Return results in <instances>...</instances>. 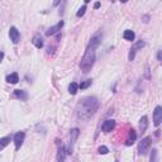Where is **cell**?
<instances>
[{
	"mask_svg": "<svg viewBox=\"0 0 162 162\" xmlns=\"http://www.w3.org/2000/svg\"><path fill=\"white\" fill-rule=\"evenodd\" d=\"M101 33L98 32L96 34H94L92 38L90 39V43L85 51V55L80 62V69L82 72L88 74L94 66V62H95V58H96V48L100 45V41H101Z\"/></svg>",
	"mask_w": 162,
	"mask_h": 162,
	"instance_id": "6da1fadb",
	"label": "cell"
},
{
	"mask_svg": "<svg viewBox=\"0 0 162 162\" xmlns=\"http://www.w3.org/2000/svg\"><path fill=\"white\" fill-rule=\"evenodd\" d=\"M99 109V101L94 96H86L81 99L76 105V114L82 121H88Z\"/></svg>",
	"mask_w": 162,
	"mask_h": 162,
	"instance_id": "7a4b0ae2",
	"label": "cell"
},
{
	"mask_svg": "<svg viewBox=\"0 0 162 162\" xmlns=\"http://www.w3.org/2000/svg\"><path fill=\"white\" fill-rule=\"evenodd\" d=\"M151 147V138L149 137H146V138H143L139 144H138V152L141 153V155H146V153L148 152Z\"/></svg>",
	"mask_w": 162,
	"mask_h": 162,
	"instance_id": "3957f363",
	"label": "cell"
},
{
	"mask_svg": "<svg viewBox=\"0 0 162 162\" xmlns=\"http://www.w3.org/2000/svg\"><path fill=\"white\" fill-rule=\"evenodd\" d=\"M79 134H80V131L77 129V128H74V129H71V133H70V149H69V152H67L69 155H71V153H72V147H74L76 139H77Z\"/></svg>",
	"mask_w": 162,
	"mask_h": 162,
	"instance_id": "277c9868",
	"label": "cell"
},
{
	"mask_svg": "<svg viewBox=\"0 0 162 162\" xmlns=\"http://www.w3.org/2000/svg\"><path fill=\"white\" fill-rule=\"evenodd\" d=\"M161 122H162V108L158 105L155 108V112H153V124L158 127Z\"/></svg>",
	"mask_w": 162,
	"mask_h": 162,
	"instance_id": "5b68a950",
	"label": "cell"
},
{
	"mask_svg": "<svg viewBox=\"0 0 162 162\" xmlns=\"http://www.w3.org/2000/svg\"><path fill=\"white\" fill-rule=\"evenodd\" d=\"M9 37H10V41L13 42V43L16 45L20 41V33H19V31L16 29L15 27H10V29H9Z\"/></svg>",
	"mask_w": 162,
	"mask_h": 162,
	"instance_id": "8992f818",
	"label": "cell"
},
{
	"mask_svg": "<svg viewBox=\"0 0 162 162\" xmlns=\"http://www.w3.org/2000/svg\"><path fill=\"white\" fill-rule=\"evenodd\" d=\"M114 128H115V122L113 121V119H108V121H105V122L103 123V125H101V129H103L104 133L112 132Z\"/></svg>",
	"mask_w": 162,
	"mask_h": 162,
	"instance_id": "52a82bcc",
	"label": "cell"
},
{
	"mask_svg": "<svg viewBox=\"0 0 162 162\" xmlns=\"http://www.w3.org/2000/svg\"><path fill=\"white\" fill-rule=\"evenodd\" d=\"M24 138H25L24 132H18V133L14 135V144H15V148L16 149H19L22 147V144L24 142Z\"/></svg>",
	"mask_w": 162,
	"mask_h": 162,
	"instance_id": "ba28073f",
	"label": "cell"
},
{
	"mask_svg": "<svg viewBox=\"0 0 162 162\" xmlns=\"http://www.w3.org/2000/svg\"><path fill=\"white\" fill-rule=\"evenodd\" d=\"M63 27V22L61 20V22H58L56 25H53V27H51L47 32H46V36L47 37H49V36H53L55 33H57L58 31H61V28Z\"/></svg>",
	"mask_w": 162,
	"mask_h": 162,
	"instance_id": "9c48e42d",
	"label": "cell"
},
{
	"mask_svg": "<svg viewBox=\"0 0 162 162\" xmlns=\"http://www.w3.org/2000/svg\"><path fill=\"white\" fill-rule=\"evenodd\" d=\"M66 148L62 146H59L58 147V153H57V157H56V160L58 161V162H62V161H65V158H66Z\"/></svg>",
	"mask_w": 162,
	"mask_h": 162,
	"instance_id": "30bf717a",
	"label": "cell"
},
{
	"mask_svg": "<svg viewBox=\"0 0 162 162\" xmlns=\"http://www.w3.org/2000/svg\"><path fill=\"white\" fill-rule=\"evenodd\" d=\"M135 138H137V134H135V132H134L133 129H132V131H129V134H128V138L125 139V144H127V146H131V144H133V143H134Z\"/></svg>",
	"mask_w": 162,
	"mask_h": 162,
	"instance_id": "8fae6325",
	"label": "cell"
},
{
	"mask_svg": "<svg viewBox=\"0 0 162 162\" xmlns=\"http://www.w3.org/2000/svg\"><path fill=\"white\" fill-rule=\"evenodd\" d=\"M33 45H34L37 48H42L43 47V39H42L41 34H36L34 37H33Z\"/></svg>",
	"mask_w": 162,
	"mask_h": 162,
	"instance_id": "7c38bea8",
	"label": "cell"
},
{
	"mask_svg": "<svg viewBox=\"0 0 162 162\" xmlns=\"http://www.w3.org/2000/svg\"><path fill=\"white\" fill-rule=\"evenodd\" d=\"M19 81V76L16 72H13L10 75H8L6 76V82H9V84H16Z\"/></svg>",
	"mask_w": 162,
	"mask_h": 162,
	"instance_id": "4fadbf2b",
	"label": "cell"
},
{
	"mask_svg": "<svg viewBox=\"0 0 162 162\" xmlns=\"http://www.w3.org/2000/svg\"><path fill=\"white\" fill-rule=\"evenodd\" d=\"M10 141H12V138L8 135V137H3V138H0V151H3L8 144L10 143Z\"/></svg>",
	"mask_w": 162,
	"mask_h": 162,
	"instance_id": "5bb4252c",
	"label": "cell"
},
{
	"mask_svg": "<svg viewBox=\"0 0 162 162\" xmlns=\"http://www.w3.org/2000/svg\"><path fill=\"white\" fill-rule=\"evenodd\" d=\"M148 119H147V117H142L141 118V123H139V128H141V132L143 133V132H146V129H147V127H148Z\"/></svg>",
	"mask_w": 162,
	"mask_h": 162,
	"instance_id": "9a60e30c",
	"label": "cell"
},
{
	"mask_svg": "<svg viewBox=\"0 0 162 162\" xmlns=\"http://www.w3.org/2000/svg\"><path fill=\"white\" fill-rule=\"evenodd\" d=\"M14 96L18 98V99H22V100H27V99H28L27 92L23 91V90H15V91H14Z\"/></svg>",
	"mask_w": 162,
	"mask_h": 162,
	"instance_id": "2e32d148",
	"label": "cell"
},
{
	"mask_svg": "<svg viewBox=\"0 0 162 162\" xmlns=\"http://www.w3.org/2000/svg\"><path fill=\"white\" fill-rule=\"evenodd\" d=\"M123 37H124V39H127V41H134V38H135V34H134V32L133 31H131V29H127L125 32H124V34H123Z\"/></svg>",
	"mask_w": 162,
	"mask_h": 162,
	"instance_id": "e0dca14e",
	"label": "cell"
},
{
	"mask_svg": "<svg viewBox=\"0 0 162 162\" xmlns=\"http://www.w3.org/2000/svg\"><path fill=\"white\" fill-rule=\"evenodd\" d=\"M77 89H79V85L76 82H71L70 86H69V92L71 94V95H75V94L77 92Z\"/></svg>",
	"mask_w": 162,
	"mask_h": 162,
	"instance_id": "ac0fdd59",
	"label": "cell"
},
{
	"mask_svg": "<svg viewBox=\"0 0 162 162\" xmlns=\"http://www.w3.org/2000/svg\"><path fill=\"white\" fill-rule=\"evenodd\" d=\"M91 80H86V81H84V82H81L80 85H79V88L81 89V90H84V89H88L89 86H90V85H91Z\"/></svg>",
	"mask_w": 162,
	"mask_h": 162,
	"instance_id": "d6986e66",
	"label": "cell"
},
{
	"mask_svg": "<svg viewBox=\"0 0 162 162\" xmlns=\"http://www.w3.org/2000/svg\"><path fill=\"white\" fill-rule=\"evenodd\" d=\"M98 151H99V153H100V155H106V153L109 152L108 147H105V146H100Z\"/></svg>",
	"mask_w": 162,
	"mask_h": 162,
	"instance_id": "ffe728a7",
	"label": "cell"
},
{
	"mask_svg": "<svg viewBox=\"0 0 162 162\" xmlns=\"http://www.w3.org/2000/svg\"><path fill=\"white\" fill-rule=\"evenodd\" d=\"M85 10H86V6H85V5H84V6H81V8H80V9H79V12H77V13H76V15H77V16H79V18H80V16H82V15L85 14Z\"/></svg>",
	"mask_w": 162,
	"mask_h": 162,
	"instance_id": "44dd1931",
	"label": "cell"
},
{
	"mask_svg": "<svg viewBox=\"0 0 162 162\" xmlns=\"http://www.w3.org/2000/svg\"><path fill=\"white\" fill-rule=\"evenodd\" d=\"M143 46H144V42H143V41L141 39V41L138 42V43L134 46V48H133V49H138V48H141V47H143Z\"/></svg>",
	"mask_w": 162,
	"mask_h": 162,
	"instance_id": "7402d4cb",
	"label": "cell"
},
{
	"mask_svg": "<svg viewBox=\"0 0 162 162\" xmlns=\"http://www.w3.org/2000/svg\"><path fill=\"white\" fill-rule=\"evenodd\" d=\"M156 153H157L156 149H153V151H152V155H151V161H152V162H153V161H156Z\"/></svg>",
	"mask_w": 162,
	"mask_h": 162,
	"instance_id": "603a6c76",
	"label": "cell"
},
{
	"mask_svg": "<svg viewBox=\"0 0 162 162\" xmlns=\"http://www.w3.org/2000/svg\"><path fill=\"white\" fill-rule=\"evenodd\" d=\"M3 58H4V52H0V62L3 61Z\"/></svg>",
	"mask_w": 162,
	"mask_h": 162,
	"instance_id": "cb8c5ba5",
	"label": "cell"
},
{
	"mask_svg": "<svg viewBox=\"0 0 162 162\" xmlns=\"http://www.w3.org/2000/svg\"><path fill=\"white\" fill-rule=\"evenodd\" d=\"M157 58H158V61H161V51H158V53H157Z\"/></svg>",
	"mask_w": 162,
	"mask_h": 162,
	"instance_id": "d4e9b609",
	"label": "cell"
},
{
	"mask_svg": "<svg viewBox=\"0 0 162 162\" xmlns=\"http://www.w3.org/2000/svg\"><path fill=\"white\" fill-rule=\"evenodd\" d=\"M99 6H100V3H96L95 5H94V8H95V9H98V8H99Z\"/></svg>",
	"mask_w": 162,
	"mask_h": 162,
	"instance_id": "484cf974",
	"label": "cell"
},
{
	"mask_svg": "<svg viewBox=\"0 0 162 162\" xmlns=\"http://www.w3.org/2000/svg\"><path fill=\"white\" fill-rule=\"evenodd\" d=\"M59 2H61V0H55V3H53V5H57Z\"/></svg>",
	"mask_w": 162,
	"mask_h": 162,
	"instance_id": "4316f807",
	"label": "cell"
},
{
	"mask_svg": "<svg viewBox=\"0 0 162 162\" xmlns=\"http://www.w3.org/2000/svg\"><path fill=\"white\" fill-rule=\"evenodd\" d=\"M121 2H122V3H127V2H128V0H121Z\"/></svg>",
	"mask_w": 162,
	"mask_h": 162,
	"instance_id": "83f0119b",
	"label": "cell"
},
{
	"mask_svg": "<svg viewBox=\"0 0 162 162\" xmlns=\"http://www.w3.org/2000/svg\"><path fill=\"white\" fill-rule=\"evenodd\" d=\"M90 2V0H85V3H89Z\"/></svg>",
	"mask_w": 162,
	"mask_h": 162,
	"instance_id": "f1b7e54d",
	"label": "cell"
},
{
	"mask_svg": "<svg viewBox=\"0 0 162 162\" xmlns=\"http://www.w3.org/2000/svg\"><path fill=\"white\" fill-rule=\"evenodd\" d=\"M112 2H114V0H112Z\"/></svg>",
	"mask_w": 162,
	"mask_h": 162,
	"instance_id": "f546056e",
	"label": "cell"
}]
</instances>
